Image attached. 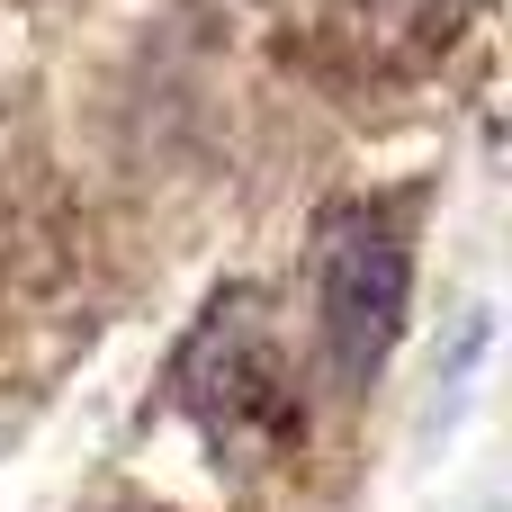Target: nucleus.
I'll list each match as a JSON object with an SVG mask.
<instances>
[{"label": "nucleus", "mask_w": 512, "mask_h": 512, "mask_svg": "<svg viewBox=\"0 0 512 512\" xmlns=\"http://www.w3.org/2000/svg\"><path fill=\"white\" fill-rule=\"evenodd\" d=\"M171 396L189 405V423L216 441V459H279L297 441V387L252 315V297H216L207 324L189 333Z\"/></svg>", "instance_id": "nucleus-1"}, {"label": "nucleus", "mask_w": 512, "mask_h": 512, "mask_svg": "<svg viewBox=\"0 0 512 512\" xmlns=\"http://www.w3.org/2000/svg\"><path fill=\"white\" fill-rule=\"evenodd\" d=\"M477 0H333L324 9V36L351 45L360 72H414L450 45V27L468 18Z\"/></svg>", "instance_id": "nucleus-3"}, {"label": "nucleus", "mask_w": 512, "mask_h": 512, "mask_svg": "<svg viewBox=\"0 0 512 512\" xmlns=\"http://www.w3.org/2000/svg\"><path fill=\"white\" fill-rule=\"evenodd\" d=\"M405 297H414V252L378 207H342L324 225V261H315V324H324V360L342 387H369L405 333Z\"/></svg>", "instance_id": "nucleus-2"}]
</instances>
